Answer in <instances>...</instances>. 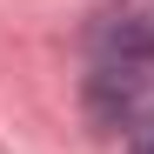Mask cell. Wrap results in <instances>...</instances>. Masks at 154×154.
Masks as SVG:
<instances>
[{"instance_id": "cell-1", "label": "cell", "mask_w": 154, "mask_h": 154, "mask_svg": "<svg viewBox=\"0 0 154 154\" xmlns=\"http://www.w3.org/2000/svg\"><path fill=\"white\" fill-rule=\"evenodd\" d=\"M94 67H154V14L141 7H107L87 27Z\"/></svg>"}, {"instance_id": "cell-2", "label": "cell", "mask_w": 154, "mask_h": 154, "mask_svg": "<svg viewBox=\"0 0 154 154\" xmlns=\"http://www.w3.org/2000/svg\"><path fill=\"white\" fill-rule=\"evenodd\" d=\"M127 154H154V114L134 127V134H127Z\"/></svg>"}]
</instances>
